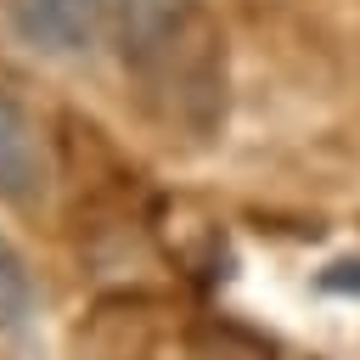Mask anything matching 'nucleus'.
Segmentation results:
<instances>
[{
  "label": "nucleus",
  "instance_id": "obj_1",
  "mask_svg": "<svg viewBox=\"0 0 360 360\" xmlns=\"http://www.w3.org/2000/svg\"><path fill=\"white\" fill-rule=\"evenodd\" d=\"M6 28L39 56H84L107 28V0H0Z\"/></svg>",
  "mask_w": 360,
  "mask_h": 360
},
{
  "label": "nucleus",
  "instance_id": "obj_4",
  "mask_svg": "<svg viewBox=\"0 0 360 360\" xmlns=\"http://www.w3.org/2000/svg\"><path fill=\"white\" fill-rule=\"evenodd\" d=\"M34 309H39V287H34V270L22 259V248L0 231V338H17L34 326Z\"/></svg>",
  "mask_w": 360,
  "mask_h": 360
},
{
  "label": "nucleus",
  "instance_id": "obj_2",
  "mask_svg": "<svg viewBox=\"0 0 360 360\" xmlns=\"http://www.w3.org/2000/svg\"><path fill=\"white\" fill-rule=\"evenodd\" d=\"M51 191V152L39 118L0 84V202L6 208H34Z\"/></svg>",
  "mask_w": 360,
  "mask_h": 360
},
{
  "label": "nucleus",
  "instance_id": "obj_3",
  "mask_svg": "<svg viewBox=\"0 0 360 360\" xmlns=\"http://www.w3.org/2000/svg\"><path fill=\"white\" fill-rule=\"evenodd\" d=\"M197 0H107V34L129 68L163 62L191 28Z\"/></svg>",
  "mask_w": 360,
  "mask_h": 360
},
{
  "label": "nucleus",
  "instance_id": "obj_5",
  "mask_svg": "<svg viewBox=\"0 0 360 360\" xmlns=\"http://www.w3.org/2000/svg\"><path fill=\"white\" fill-rule=\"evenodd\" d=\"M321 287H326V292H360V259H343V264H332V270L321 276Z\"/></svg>",
  "mask_w": 360,
  "mask_h": 360
}]
</instances>
